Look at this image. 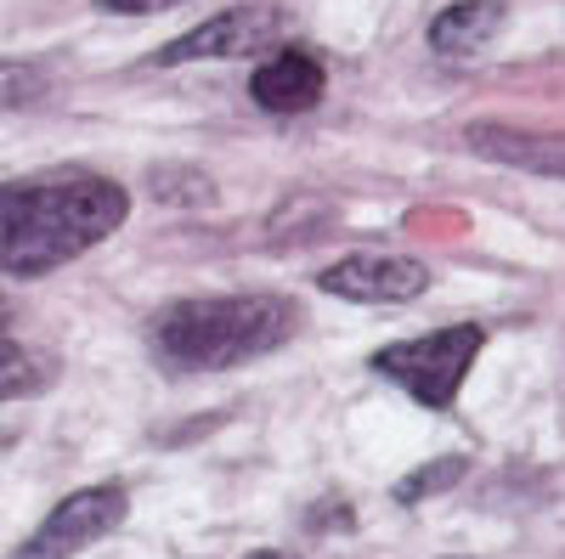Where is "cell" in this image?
<instances>
[{
  "instance_id": "obj_9",
  "label": "cell",
  "mask_w": 565,
  "mask_h": 559,
  "mask_svg": "<svg viewBox=\"0 0 565 559\" xmlns=\"http://www.w3.org/2000/svg\"><path fill=\"white\" fill-rule=\"evenodd\" d=\"M469 148H481L487 159H503V164H521V170L565 175V136H521L503 125H469Z\"/></svg>"
},
{
  "instance_id": "obj_8",
  "label": "cell",
  "mask_w": 565,
  "mask_h": 559,
  "mask_svg": "<svg viewBox=\"0 0 565 559\" xmlns=\"http://www.w3.org/2000/svg\"><path fill=\"white\" fill-rule=\"evenodd\" d=\"M503 29V0H452L430 18V45L441 57H476Z\"/></svg>"
},
{
  "instance_id": "obj_2",
  "label": "cell",
  "mask_w": 565,
  "mask_h": 559,
  "mask_svg": "<svg viewBox=\"0 0 565 559\" xmlns=\"http://www.w3.org/2000/svg\"><path fill=\"white\" fill-rule=\"evenodd\" d=\"M295 329L300 305L282 294H204V300H170L153 316L148 345L170 373H226L289 345Z\"/></svg>"
},
{
  "instance_id": "obj_14",
  "label": "cell",
  "mask_w": 565,
  "mask_h": 559,
  "mask_svg": "<svg viewBox=\"0 0 565 559\" xmlns=\"http://www.w3.org/2000/svg\"><path fill=\"white\" fill-rule=\"evenodd\" d=\"M249 559H295V553H282V548H255Z\"/></svg>"
},
{
  "instance_id": "obj_11",
  "label": "cell",
  "mask_w": 565,
  "mask_h": 559,
  "mask_svg": "<svg viewBox=\"0 0 565 559\" xmlns=\"http://www.w3.org/2000/svg\"><path fill=\"white\" fill-rule=\"evenodd\" d=\"M52 90L45 63H23V57H0V108H29Z\"/></svg>"
},
{
  "instance_id": "obj_13",
  "label": "cell",
  "mask_w": 565,
  "mask_h": 559,
  "mask_svg": "<svg viewBox=\"0 0 565 559\" xmlns=\"http://www.w3.org/2000/svg\"><path fill=\"white\" fill-rule=\"evenodd\" d=\"M103 12H125V18H148V12H170L181 0H97Z\"/></svg>"
},
{
  "instance_id": "obj_6",
  "label": "cell",
  "mask_w": 565,
  "mask_h": 559,
  "mask_svg": "<svg viewBox=\"0 0 565 559\" xmlns=\"http://www.w3.org/2000/svg\"><path fill=\"white\" fill-rule=\"evenodd\" d=\"M277 34H282V12L277 7H226L210 23L175 34L153 63L159 68H181V63H204V57H249V52H260V45H271Z\"/></svg>"
},
{
  "instance_id": "obj_12",
  "label": "cell",
  "mask_w": 565,
  "mask_h": 559,
  "mask_svg": "<svg viewBox=\"0 0 565 559\" xmlns=\"http://www.w3.org/2000/svg\"><path fill=\"white\" fill-rule=\"evenodd\" d=\"M463 470H469V463L463 458H436V463H418V470L413 475H402L396 481V503H424V497H436V492H447V486H458L463 481Z\"/></svg>"
},
{
  "instance_id": "obj_4",
  "label": "cell",
  "mask_w": 565,
  "mask_h": 559,
  "mask_svg": "<svg viewBox=\"0 0 565 559\" xmlns=\"http://www.w3.org/2000/svg\"><path fill=\"white\" fill-rule=\"evenodd\" d=\"M125 515H130V492H125L119 481L68 492L7 559H74V553H85L90 542L114 537V531L125 526Z\"/></svg>"
},
{
  "instance_id": "obj_5",
  "label": "cell",
  "mask_w": 565,
  "mask_h": 559,
  "mask_svg": "<svg viewBox=\"0 0 565 559\" xmlns=\"http://www.w3.org/2000/svg\"><path fill=\"white\" fill-rule=\"evenodd\" d=\"M317 289L356 305H407L430 289V266L407 255H345L317 271Z\"/></svg>"
},
{
  "instance_id": "obj_3",
  "label": "cell",
  "mask_w": 565,
  "mask_h": 559,
  "mask_svg": "<svg viewBox=\"0 0 565 559\" xmlns=\"http://www.w3.org/2000/svg\"><path fill=\"white\" fill-rule=\"evenodd\" d=\"M487 345V329L481 322H452V329H436V334H418V340H402V345H385L373 351V373L391 385H402L413 401L424 407H452L469 367H476Z\"/></svg>"
},
{
  "instance_id": "obj_16",
  "label": "cell",
  "mask_w": 565,
  "mask_h": 559,
  "mask_svg": "<svg viewBox=\"0 0 565 559\" xmlns=\"http://www.w3.org/2000/svg\"><path fill=\"white\" fill-rule=\"evenodd\" d=\"M452 559H458V553H452Z\"/></svg>"
},
{
  "instance_id": "obj_10",
  "label": "cell",
  "mask_w": 565,
  "mask_h": 559,
  "mask_svg": "<svg viewBox=\"0 0 565 559\" xmlns=\"http://www.w3.org/2000/svg\"><path fill=\"white\" fill-rule=\"evenodd\" d=\"M57 385V362L34 351V345H18L12 334H0V401H23V396H40Z\"/></svg>"
},
{
  "instance_id": "obj_7",
  "label": "cell",
  "mask_w": 565,
  "mask_h": 559,
  "mask_svg": "<svg viewBox=\"0 0 565 559\" xmlns=\"http://www.w3.org/2000/svg\"><path fill=\"white\" fill-rule=\"evenodd\" d=\"M328 90V68L311 45H282L249 74V97L266 114H311Z\"/></svg>"
},
{
  "instance_id": "obj_1",
  "label": "cell",
  "mask_w": 565,
  "mask_h": 559,
  "mask_svg": "<svg viewBox=\"0 0 565 559\" xmlns=\"http://www.w3.org/2000/svg\"><path fill=\"white\" fill-rule=\"evenodd\" d=\"M130 193L108 175H34L0 181V271L7 277H45L85 249H97L114 226H125Z\"/></svg>"
},
{
  "instance_id": "obj_15",
  "label": "cell",
  "mask_w": 565,
  "mask_h": 559,
  "mask_svg": "<svg viewBox=\"0 0 565 559\" xmlns=\"http://www.w3.org/2000/svg\"><path fill=\"white\" fill-rule=\"evenodd\" d=\"M7 322H12V305H7V300H0V334H7Z\"/></svg>"
}]
</instances>
